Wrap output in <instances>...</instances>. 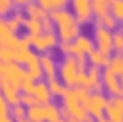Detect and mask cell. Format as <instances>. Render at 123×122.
<instances>
[{
	"instance_id": "cell-13",
	"label": "cell",
	"mask_w": 123,
	"mask_h": 122,
	"mask_svg": "<svg viewBox=\"0 0 123 122\" xmlns=\"http://www.w3.org/2000/svg\"><path fill=\"white\" fill-rule=\"evenodd\" d=\"M0 122H12L11 119H7V117H6V119H0Z\"/></svg>"
},
{
	"instance_id": "cell-9",
	"label": "cell",
	"mask_w": 123,
	"mask_h": 122,
	"mask_svg": "<svg viewBox=\"0 0 123 122\" xmlns=\"http://www.w3.org/2000/svg\"><path fill=\"white\" fill-rule=\"evenodd\" d=\"M22 23H23V14H22V13H14V14L9 18V25H11L12 31H16Z\"/></svg>"
},
{
	"instance_id": "cell-2",
	"label": "cell",
	"mask_w": 123,
	"mask_h": 122,
	"mask_svg": "<svg viewBox=\"0 0 123 122\" xmlns=\"http://www.w3.org/2000/svg\"><path fill=\"white\" fill-rule=\"evenodd\" d=\"M73 11L79 16V20H87L93 13V0H71Z\"/></svg>"
},
{
	"instance_id": "cell-4",
	"label": "cell",
	"mask_w": 123,
	"mask_h": 122,
	"mask_svg": "<svg viewBox=\"0 0 123 122\" xmlns=\"http://www.w3.org/2000/svg\"><path fill=\"white\" fill-rule=\"evenodd\" d=\"M96 38H98V43H100V47L102 50H109V47L112 45V36H111V32L107 31V27H98L96 29Z\"/></svg>"
},
{
	"instance_id": "cell-12",
	"label": "cell",
	"mask_w": 123,
	"mask_h": 122,
	"mask_svg": "<svg viewBox=\"0 0 123 122\" xmlns=\"http://www.w3.org/2000/svg\"><path fill=\"white\" fill-rule=\"evenodd\" d=\"M14 4H18V6H29V4L32 2V0H12Z\"/></svg>"
},
{
	"instance_id": "cell-1",
	"label": "cell",
	"mask_w": 123,
	"mask_h": 122,
	"mask_svg": "<svg viewBox=\"0 0 123 122\" xmlns=\"http://www.w3.org/2000/svg\"><path fill=\"white\" fill-rule=\"evenodd\" d=\"M52 18L55 20L57 27H59V32L64 40H70V38L77 36L79 32V23L75 20V16L71 13H68L66 9H57L52 13Z\"/></svg>"
},
{
	"instance_id": "cell-11",
	"label": "cell",
	"mask_w": 123,
	"mask_h": 122,
	"mask_svg": "<svg viewBox=\"0 0 123 122\" xmlns=\"http://www.w3.org/2000/svg\"><path fill=\"white\" fill-rule=\"evenodd\" d=\"M9 104L6 102V99L2 97V95H0V119H6L7 117V111H9Z\"/></svg>"
},
{
	"instance_id": "cell-3",
	"label": "cell",
	"mask_w": 123,
	"mask_h": 122,
	"mask_svg": "<svg viewBox=\"0 0 123 122\" xmlns=\"http://www.w3.org/2000/svg\"><path fill=\"white\" fill-rule=\"evenodd\" d=\"M12 38H14V31L11 29L9 20L0 18V47H2V45H7Z\"/></svg>"
},
{
	"instance_id": "cell-6",
	"label": "cell",
	"mask_w": 123,
	"mask_h": 122,
	"mask_svg": "<svg viewBox=\"0 0 123 122\" xmlns=\"http://www.w3.org/2000/svg\"><path fill=\"white\" fill-rule=\"evenodd\" d=\"M111 6H112V0H93V11L98 14V18L107 14Z\"/></svg>"
},
{
	"instance_id": "cell-5",
	"label": "cell",
	"mask_w": 123,
	"mask_h": 122,
	"mask_svg": "<svg viewBox=\"0 0 123 122\" xmlns=\"http://www.w3.org/2000/svg\"><path fill=\"white\" fill-rule=\"evenodd\" d=\"M27 14H29V18H36V20H45V18H48L46 16V13L45 9L39 6V4H36V2H31L27 6Z\"/></svg>"
},
{
	"instance_id": "cell-7",
	"label": "cell",
	"mask_w": 123,
	"mask_h": 122,
	"mask_svg": "<svg viewBox=\"0 0 123 122\" xmlns=\"http://www.w3.org/2000/svg\"><path fill=\"white\" fill-rule=\"evenodd\" d=\"M37 4H39L43 9H62V6L66 4V0H37Z\"/></svg>"
},
{
	"instance_id": "cell-10",
	"label": "cell",
	"mask_w": 123,
	"mask_h": 122,
	"mask_svg": "<svg viewBox=\"0 0 123 122\" xmlns=\"http://www.w3.org/2000/svg\"><path fill=\"white\" fill-rule=\"evenodd\" d=\"M12 0H0V14H7L12 9Z\"/></svg>"
},
{
	"instance_id": "cell-8",
	"label": "cell",
	"mask_w": 123,
	"mask_h": 122,
	"mask_svg": "<svg viewBox=\"0 0 123 122\" xmlns=\"http://www.w3.org/2000/svg\"><path fill=\"white\" fill-rule=\"evenodd\" d=\"M111 9H112L114 18H120V20H123V0H112Z\"/></svg>"
}]
</instances>
